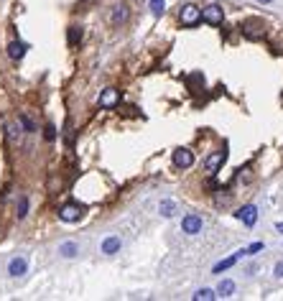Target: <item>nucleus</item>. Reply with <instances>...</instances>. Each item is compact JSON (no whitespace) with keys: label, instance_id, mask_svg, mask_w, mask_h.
Instances as JSON below:
<instances>
[{"label":"nucleus","instance_id":"nucleus-1","mask_svg":"<svg viewBox=\"0 0 283 301\" xmlns=\"http://www.w3.org/2000/svg\"><path fill=\"white\" fill-rule=\"evenodd\" d=\"M199 20H202V8H199V5H194V3L181 5V10H179V23H181V26L191 28V26H197Z\"/></svg>","mask_w":283,"mask_h":301},{"label":"nucleus","instance_id":"nucleus-2","mask_svg":"<svg viewBox=\"0 0 283 301\" xmlns=\"http://www.w3.org/2000/svg\"><path fill=\"white\" fill-rule=\"evenodd\" d=\"M243 31V36L247 41H260V39H265V23L263 20H258V18H250V20H245V23L240 26Z\"/></svg>","mask_w":283,"mask_h":301},{"label":"nucleus","instance_id":"nucleus-3","mask_svg":"<svg viewBox=\"0 0 283 301\" xmlns=\"http://www.w3.org/2000/svg\"><path fill=\"white\" fill-rule=\"evenodd\" d=\"M202 20H204V23H209V26H222V20H224L222 5H217V3L204 5V8H202Z\"/></svg>","mask_w":283,"mask_h":301},{"label":"nucleus","instance_id":"nucleus-4","mask_svg":"<svg viewBox=\"0 0 283 301\" xmlns=\"http://www.w3.org/2000/svg\"><path fill=\"white\" fill-rule=\"evenodd\" d=\"M82 217H84V207L77 204V202H69V204L59 207V220L61 222H79Z\"/></svg>","mask_w":283,"mask_h":301},{"label":"nucleus","instance_id":"nucleus-5","mask_svg":"<svg viewBox=\"0 0 283 301\" xmlns=\"http://www.w3.org/2000/svg\"><path fill=\"white\" fill-rule=\"evenodd\" d=\"M202 227H204V220H202L199 215H184V220H181V232H186V235H199Z\"/></svg>","mask_w":283,"mask_h":301},{"label":"nucleus","instance_id":"nucleus-6","mask_svg":"<svg viewBox=\"0 0 283 301\" xmlns=\"http://www.w3.org/2000/svg\"><path fill=\"white\" fill-rule=\"evenodd\" d=\"M100 107L102 110H112L120 105V90H115V87H107V90H102V95H100Z\"/></svg>","mask_w":283,"mask_h":301},{"label":"nucleus","instance_id":"nucleus-7","mask_svg":"<svg viewBox=\"0 0 283 301\" xmlns=\"http://www.w3.org/2000/svg\"><path fill=\"white\" fill-rule=\"evenodd\" d=\"M130 20V8L128 3H118L115 8H112V13H110V23L112 26H125Z\"/></svg>","mask_w":283,"mask_h":301},{"label":"nucleus","instance_id":"nucleus-8","mask_svg":"<svg viewBox=\"0 0 283 301\" xmlns=\"http://www.w3.org/2000/svg\"><path fill=\"white\" fill-rule=\"evenodd\" d=\"M174 166L176 169H191V166H194V153L189 148H176L174 151Z\"/></svg>","mask_w":283,"mask_h":301},{"label":"nucleus","instance_id":"nucleus-9","mask_svg":"<svg viewBox=\"0 0 283 301\" xmlns=\"http://www.w3.org/2000/svg\"><path fill=\"white\" fill-rule=\"evenodd\" d=\"M224 161H227V151H214V153H209V156H207L204 169H207L209 174H214V171H220L222 166H224Z\"/></svg>","mask_w":283,"mask_h":301},{"label":"nucleus","instance_id":"nucleus-10","mask_svg":"<svg viewBox=\"0 0 283 301\" xmlns=\"http://www.w3.org/2000/svg\"><path fill=\"white\" fill-rule=\"evenodd\" d=\"M235 217L240 220V222H245L247 227H253L255 222H258V207L255 204H245V207H240L235 212Z\"/></svg>","mask_w":283,"mask_h":301},{"label":"nucleus","instance_id":"nucleus-11","mask_svg":"<svg viewBox=\"0 0 283 301\" xmlns=\"http://www.w3.org/2000/svg\"><path fill=\"white\" fill-rule=\"evenodd\" d=\"M28 273V261L23 258V255H18V258H13L8 263V276H13V278H20V276H26Z\"/></svg>","mask_w":283,"mask_h":301},{"label":"nucleus","instance_id":"nucleus-12","mask_svg":"<svg viewBox=\"0 0 283 301\" xmlns=\"http://www.w3.org/2000/svg\"><path fill=\"white\" fill-rule=\"evenodd\" d=\"M26 51H28V43H23V41H10L8 49H5L8 59H13V61H20L26 57Z\"/></svg>","mask_w":283,"mask_h":301},{"label":"nucleus","instance_id":"nucleus-13","mask_svg":"<svg viewBox=\"0 0 283 301\" xmlns=\"http://www.w3.org/2000/svg\"><path fill=\"white\" fill-rule=\"evenodd\" d=\"M20 133H26V130H23V125H20V120H16V122H8L5 136H8V143H10V146H18Z\"/></svg>","mask_w":283,"mask_h":301},{"label":"nucleus","instance_id":"nucleus-14","mask_svg":"<svg viewBox=\"0 0 283 301\" xmlns=\"http://www.w3.org/2000/svg\"><path fill=\"white\" fill-rule=\"evenodd\" d=\"M243 255H245V248L243 250H237L235 255H230V258H224V261H220L217 265H214V268H212V273H222V271H227V268H232V265L237 263V261H240L243 258Z\"/></svg>","mask_w":283,"mask_h":301},{"label":"nucleus","instance_id":"nucleus-15","mask_svg":"<svg viewBox=\"0 0 283 301\" xmlns=\"http://www.w3.org/2000/svg\"><path fill=\"white\" fill-rule=\"evenodd\" d=\"M77 253H79V245L74 240H66L59 245V255L61 258H77Z\"/></svg>","mask_w":283,"mask_h":301},{"label":"nucleus","instance_id":"nucleus-16","mask_svg":"<svg viewBox=\"0 0 283 301\" xmlns=\"http://www.w3.org/2000/svg\"><path fill=\"white\" fill-rule=\"evenodd\" d=\"M120 238H115V235H112V238H105L102 240V248H100V250H102L105 255H115L118 250H120Z\"/></svg>","mask_w":283,"mask_h":301},{"label":"nucleus","instance_id":"nucleus-17","mask_svg":"<svg viewBox=\"0 0 283 301\" xmlns=\"http://www.w3.org/2000/svg\"><path fill=\"white\" fill-rule=\"evenodd\" d=\"M232 294H235V281H232V278H222L220 286H217V296H222V299H230Z\"/></svg>","mask_w":283,"mask_h":301},{"label":"nucleus","instance_id":"nucleus-18","mask_svg":"<svg viewBox=\"0 0 283 301\" xmlns=\"http://www.w3.org/2000/svg\"><path fill=\"white\" fill-rule=\"evenodd\" d=\"M82 36H84L82 26H69V33H66V41H69V46H77V43L82 41Z\"/></svg>","mask_w":283,"mask_h":301},{"label":"nucleus","instance_id":"nucleus-19","mask_svg":"<svg viewBox=\"0 0 283 301\" xmlns=\"http://www.w3.org/2000/svg\"><path fill=\"white\" fill-rule=\"evenodd\" d=\"M194 301H214V299H220L217 296V291H214V288H199V291L191 296Z\"/></svg>","mask_w":283,"mask_h":301},{"label":"nucleus","instance_id":"nucleus-20","mask_svg":"<svg viewBox=\"0 0 283 301\" xmlns=\"http://www.w3.org/2000/svg\"><path fill=\"white\" fill-rule=\"evenodd\" d=\"M158 209H161L163 217H174V215H176V202H171V199H163Z\"/></svg>","mask_w":283,"mask_h":301},{"label":"nucleus","instance_id":"nucleus-21","mask_svg":"<svg viewBox=\"0 0 283 301\" xmlns=\"http://www.w3.org/2000/svg\"><path fill=\"white\" fill-rule=\"evenodd\" d=\"M26 215H28V197L23 194V197L18 199V207H16V217H18V220H23Z\"/></svg>","mask_w":283,"mask_h":301},{"label":"nucleus","instance_id":"nucleus-22","mask_svg":"<svg viewBox=\"0 0 283 301\" xmlns=\"http://www.w3.org/2000/svg\"><path fill=\"white\" fill-rule=\"evenodd\" d=\"M18 120H20V125H23V130H26V133H36V122H33L26 113H20V115H18Z\"/></svg>","mask_w":283,"mask_h":301},{"label":"nucleus","instance_id":"nucleus-23","mask_svg":"<svg viewBox=\"0 0 283 301\" xmlns=\"http://www.w3.org/2000/svg\"><path fill=\"white\" fill-rule=\"evenodd\" d=\"M166 10V0H151V13L153 16H163Z\"/></svg>","mask_w":283,"mask_h":301},{"label":"nucleus","instance_id":"nucleus-24","mask_svg":"<svg viewBox=\"0 0 283 301\" xmlns=\"http://www.w3.org/2000/svg\"><path fill=\"white\" fill-rule=\"evenodd\" d=\"M43 138H46L49 143H54L56 140V128L54 125H46V128H43Z\"/></svg>","mask_w":283,"mask_h":301},{"label":"nucleus","instance_id":"nucleus-25","mask_svg":"<svg viewBox=\"0 0 283 301\" xmlns=\"http://www.w3.org/2000/svg\"><path fill=\"white\" fill-rule=\"evenodd\" d=\"M263 248H265L263 242H253L250 248H245V255H255V253H260V250H263Z\"/></svg>","mask_w":283,"mask_h":301},{"label":"nucleus","instance_id":"nucleus-26","mask_svg":"<svg viewBox=\"0 0 283 301\" xmlns=\"http://www.w3.org/2000/svg\"><path fill=\"white\" fill-rule=\"evenodd\" d=\"M273 276H276V278H283V261H281V263H276V268H273Z\"/></svg>","mask_w":283,"mask_h":301},{"label":"nucleus","instance_id":"nucleus-27","mask_svg":"<svg viewBox=\"0 0 283 301\" xmlns=\"http://www.w3.org/2000/svg\"><path fill=\"white\" fill-rule=\"evenodd\" d=\"M276 230H278V232H283V222H278V225H276Z\"/></svg>","mask_w":283,"mask_h":301},{"label":"nucleus","instance_id":"nucleus-28","mask_svg":"<svg viewBox=\"0 0 283 301\" xmlns=\"http://www.w3.org/2000/svg\"><path fill=\"white\" fill-rule=\"evenodd\" d=\"M258 3H273V0H258Z\"/></svg>","mask_w":283,"mask_h":301},{"label":"nucleus","instance_id":"nucleus-29","mask_svg":"<svg viewBox=\"0 0 283 301\" xmlns=\"http://www.w3.org/2000/svg\"><path fill=\"white\" fill-rule=\"evenodd\" d=\"M79 3H87V0H79Z\"/></svg>","mask_w":283,"mask_h":301}]
</instances>
